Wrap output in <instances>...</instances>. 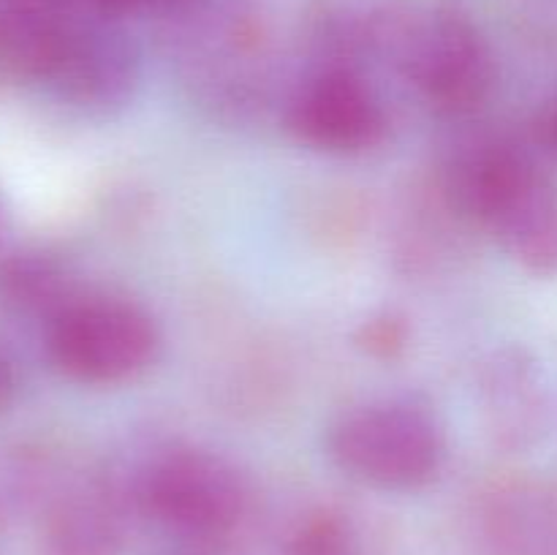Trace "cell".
Instances as JSON below:
<instances>
[{
  "instance_id": "obj_11",
  "label": "cell",
  "mask_w": 557,
  "mask_h": 555,
  "mask_svg": "<svg viewBox=\"0 0 557 555\" xmlns=\"http://www.w3.org/2000/svg\"><path fill=\"white\" fill-rule=\"evenodd\" d=\"M362 343L375 357H392V354L406 346V326H403V321L392 319V316L373 319L370 324H364Z\"/></svg>"
},
{
  "instance_id": "obj_5",
  "label": "cell",
  "mask_w": 557,
  "mask_h": 555,
  "mask_svg": "<svg viewBox=\"0 0 557 555\" xmlns=\"http://www.w3.org/2000/svg\"><path fill=\"white\" fill-rule=\"evenodd\" d=\"M136 498L152 522L194 542L228 536L248 509L237 468L205 449H172L152 460Z\"/></svg>"
},
{
  "instance_id": "obj_3",
  "label": "cell",
  "mask_w": 557,
  "mask_h": 555,
  "mask_svg": "<svg viewBox=\"0 0 557 555\" xmlns=\"http://www.w3.org/2000/svg\"><path fill=\"white\" fill-rule=\"evenodd\" d=\"M326 455L354 482L403 493L438 479L446 433L435 414L419 403L370 400L330 424Z\"/></svg>"
},
{
  "instance_id": "obj_13",
  "label": "cell",
  "mask_w": 557,
  "mask_h": 555,
  "mask_svg": "<svg viewBox=\"0 0 557 555\" xmlns=\"http://www.w3.org/2000/svg\"><path fill=\"white\" fill-rule=\"evenodd\" d=\"M14 392H16V373H14V365L0 354V411L14 400Z\"/></svg>"
},
{
  "instance_id": "obj_1",
  "label": "cell",
  "mask_w": 557,
  "mask_h": 555,
  "mask_svg": "<svg viewBox=\"0 0 557 555\" xmlns=\"http://www.w3.org/2000/svg\"><path fill=\"white\" fill-rule=\"evenodd\" d=\"M375 44L403 79L441 114H468L487 101L495 58L484 33L455 9H400L379 16Z\"/></svg>"
},
{
  "instance_id": "obj_12",
  "label": "cell",
  "mask_w": 557,
  "mask_h": 555,
  "mask_svg": "<svg viewBox=\"0 0 557 555\" xmlns=\"http://www.w3.org/2000/svg\"><path fill=\"white\" fill-rule=\"evenodd\" d=\"M90 14L103 16V20H114V16L136 14V11H150L156 5H163L166 0H79Z\"/></svg>"
},
{
  "instance_id": "obj_14",
  "label": "cell",
  "mask_w": 557,
  "mask_h": 555,
  "mask_svg": "<svg viewBox=\"0 0 557 555\" xmlns=\"http://www.w3.org/2000/svg\"><path fill=\"white\" fill-rule=\"evenodd\" d=\"M544 136H547L549 145L557 147V101L553 103V109L547 112V120H544Z\"/></svg>"
},
{
  "instance_id": "obj_9",
  "label": "cell",
  "mask_w": 557,
  "mask_h": 555,
  "mask_svg": "<svg viewBox=\"0 0 557 555\" xmlns=\"http://www.w3.org/2000/svg\"><path fill=\"white\" fill-rule=\"evenodd\" d=\"M482 528L493 555H557V493L539 484L498 490Z\"/></svg>"
},
{
  "instance_id": "obj_4",
  "label": "cell",
  "mask_w": 557,
  "mask_h": 555,
  "mask_svg": "<svg viewBox=\"0 0 557 555\" xmlns=\"http://www.w3.org/2000/svg\"><path fill=\"white\" fill-rule=\"evenodd\" d=\"M161 351L150 310L117 294H85L58 305L47 326V357L65 379L114 386L145 373Z\"/></svg>"
},
{
  "instance_id": "obj_7",
  "label": "cell",
  "mask_w": 557,
  "mask_h": 555,
  "mask_svg": "<svg viewBox=\"0 0 557 555\" xmlns=\"http://www.w3.org/2000/svg\"><path fill=\"white\" fill-rule=\"evenodd\" d=\"M482 411L498 444L533 446L547 430V392L533 362L520 354H500L482 379Z\"/></svg>"
},
{
  "instance_id": "obj_2",
  "label": "cell",
  "mask_w": 557,
  "mask_h": 555,
  "mask_svg": "<svg viewBox=\"0 0 557 555\" xmlns=\"http://www.w3.org/2000/svg\"><path fill=\"white\" fill-rule=\"evenodd\" d=\"M457 205L533 275H557V185L525 152L482 145L455 169Z\"/></svg>"
},
{
  "instance_id": "obj_10",
  "label": "cell",
  "mask_w": 557,
  "mask_h": 555,
  "mask_svg": "<svg viewBox=\"0 0 557 555\" xmlns=\"http://www.w3.org/2000/svg\"><path fill=\"white\" fill-rule=\"evenodd\" d=\"M292 555H354L351 528L335 515L313 517L294 536Z\"/></svg>"
},
{
  "instance_id": "obj_8",
  "label": "cell",
  "mask_w": 557,
  "mask_h": 555,
  "mask_svg": "<svg viewBox=\"0 0 557 555\" xmlns=\"http://www.w3.org/2000/svg\"><path fill=\"white\" fill-rule=\"evenodd\" d=\"M123 522L114 495L87 482L54 504L41 531V555H120Z\"/></svg>"
},
{
  "instance_id": "obj_6",
  "label": "cell",
  "mask_w": 557,
  "mask_h": 555,
  "mask_svg": "<svg viewBox=\"0 0 557 555\" xmlns=\"http://www.w3.org/2000/svg\"><path fill=\"white\" fill-rule=\"evenodd\" d=\"M283 120L299 145L326 156H362L389 131L381 96L348 65H326L305 76L288 96Z\"/></svg>"
}]
</instances>
